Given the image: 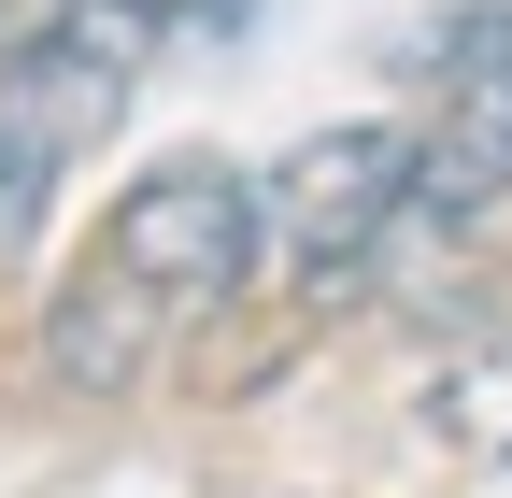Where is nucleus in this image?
Listing matches in <instances>:
<instances>
[{
	"label": "nucleus",
	"instance_id": "obj_1",
	"mask_svg": "<svg viewBox=\"0 0 512 498\" xmlns=\"http://www.w3.org/2000/svg\"><path fill=\"white\" fill-rule=\"evenodd\" d=\"M100 257L143 271L171 314H228V299L256 285V257H271V200H256V171H228V157H157L114 200Z\"/></svg>",
	"mask_w": 512,
	"mask_h": 498
},
{
	"label": "nucleus",
	"instance_id": "obj_2",
	"mask_svg": "<svg viewBox=\"0 0 512 498\" xmlns=\"http://www.w3.org/2000/svg\"><path fill=\"white\" fill-rule=\"evenodd\" d=\"M413 171H427V129H384V114L285 143L271 171H256V200H271V257L313 271V285H342L356 257H384V242H399Z\"/></svg>",
	"mask_w": 512,
	"mask_h": 498
},
{
	"label": "nucleus",
	"instance_id": "obj_3",
	"mask_svg": "<svg viewBox=\"0 0 512 498\" xmlns=\"http://www.w3.org/2000/svg\"><path fill=\"white\" fill-rule=\"evenodd\" d=\"M185 314L143 285V271H114V257H86L72 285L43 299V370H57V399H128L157 370V342H171Z\"/></svg>",
	"mask_w": 512,
	"mask_h": 498
},
{
	"label": "nucleus",
	"instance_id": "obj_4",
	"mask_svg": "<svg viewBox=\"0 0 512 498\" xmlns=\"http://www.w3.org/2000/svg\"><path fill=\"white\" fill-rule=\"evenodd\" d=\"M57 171H72V157H57V143L29 129L15 100H0V257H15V242L43 228V200H57Z\"/></svg>",
	"mask_w": 512,
	"mask_h": 498
},
{
	"label": "nucleus",
	"instance_id": "obj_5",
	"mask_svg": "<svg viewBox=\"0 0 512 498\" xmlns=\"http://www.w3.org/2000/svg\"><path fill=\"white\" fill-rule=\"evenodd\" d=\"M72 29V0H0V57H29V43H57Z\"/></svg>",
	"mask_w": 512,
	"mask_h": 498
}]
</instances>
